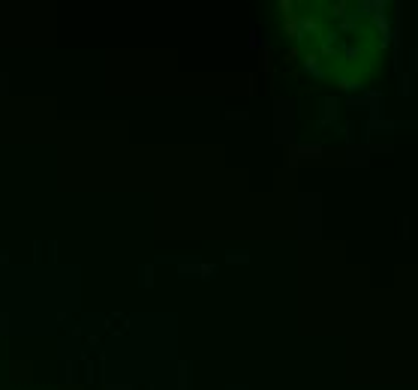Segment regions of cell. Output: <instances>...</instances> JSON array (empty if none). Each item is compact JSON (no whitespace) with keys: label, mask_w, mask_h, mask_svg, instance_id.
Masks as SVG:
<instances>
[{"label":"cell","mask_w":418,"mask_h":390,"mask_svg":"<svg viewBox=\"0 0 418 390\" xmlns=\"http://www.w3.org/2000/svg\"><path fill=\"white\" fill-rule=\"evenodd\" d=\"M286 24L295 57L310 75L352 87L379 72L385 36L379 21L358 3H295Z\"/></svg>","instance_id":"1"}]
</instances>
